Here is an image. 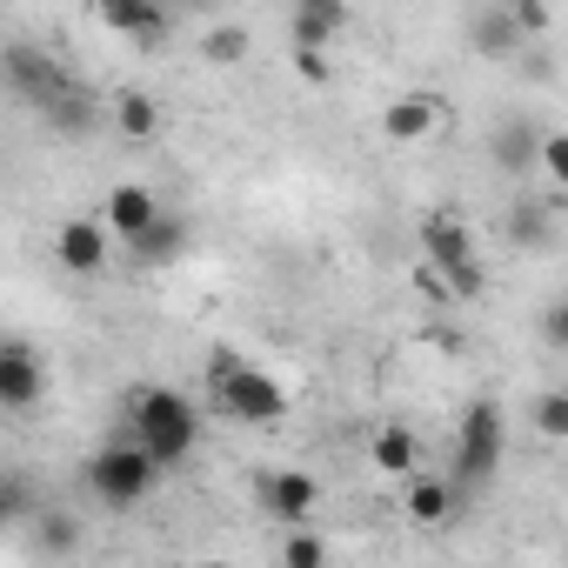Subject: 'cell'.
<instances>
[{
	"mask_svg": "<svg viewBox=\"0 0 568 568\" xmlns=\"http://www.w3.org/2000/svg\"><path fill=\"white\" fill-rule=\"evenodd\" d=\"M207 408L221 422H247V428H274L288 415V388L267 368H254L241 348H214L207 355Z\"/></svg>",
	"mask_w": 568,
	"mask_h": 568,
	"instance_id": "obj_1",
	"label": "cell"
},
{
	"mask_svg": "<svg viewBox=\"0 0 568 568\" xmlns=\"http://www.w3.org/2000/svg\"><path fill=\"white\" fill-rule=\"evenodd\" d=\"M128 435H134L161 468H181V462L194 455V442H201V408H194V395L148 382V388L128 395Z\"/></svg>",
	"mask_w": 568,
	"mask_h": 568,
	"instance_id": "obj_2",
	"label": "cell"
},
{
	"mask_svg": "<svg viewBox=\"0 0 568 568\" xmlns=\"http://www.w3.org/2000/svg\"><path fill=\"white\" fill-rule=\"evenodd\" d=\"M422 261L442 274V288H448V302H481L488 295V267H481V254H475V227H468V214L462 207H428L422 214Z\"/></svg>",
	"mask_w": 568,
	"mask_h": 568,
	"instance_id": "obj_3",
	"label": "cell"
},
{
	"mask_svg": "<svg viewBox=\"0 0 568 568\" xmlns=\"http://www.w3.org/2000/svg\"><path fill=\"white\" fill-rule=\"evenodd\" d=\"M161 462L134 442V435H121V442H108L94 462H88V488H94V501H108V508H141L154 488H161Z\"/></svg>",
	"mask_w": 568,
	"mask_h": 568,
	"instance_id": "obj_4",
	"label": "cell"
},
{
	"mask_svg": "<svg viewBox=\"0 0 568 568\" xmlns=\"http://www.w3.org/2000/svg\"><path fill=\"white\" fill-rule=\"evenodd\" d=\"M68 81H81L54 48H41V41H8L0 48V101H14V108H48Z\"/></svg>",
	"mask_w": 568,
	"mask_h": 568,
	"instance_id": "obj_5",
	"label": "cell"
},
{
	"mask_svg": "<svg viewBox=\"0 0 568 568\" xmlns=\"http://www.w3.org/2000/svg\"><path fill=\"white\" fill-rule=\"evenodd\" d=\"M501 448H508V428H501V408L495 402H475L468 415H462V435H455V495H468V488H481L495 468H501Z\"/></svg>",
	"mask_w": 568,
	"mask_h": 568,
	"instance_id": "obj_6",
	"label": "cell"
},
{
	"mask_svg": "<svg viewBox=\"0 0 568 568\" xmlns=\"http://www.w3.org/2000/svg\"><path fill=\"white\" fill-rule=\"evenodd\" d=\"M94 21H108L141 54H161L168 34H174V8H168V0H94Z\"/></svg>",
	"mask_w": 568,
	"mask_h": 568,
	"instance_id": "obj_7",
	"label": "cell"
},
{
	"mask_svg": "<svg viewBox=\"0 0 568 568\" xmlns=\"http://www.w3.org/2000/svg\"><path fill=\"white\" fill-rule=\"evenodd\" d=\"M315 501H322V488H315V475H302V468H254V508L267 515V521H308L315 515Z\"/></svg>",
	"mask_w": 568,
	"mask_h": 568,
	"instance_id": "obj_8",
	"label": "cell"
},
{
	"mask_svg": "<svg viewBox=\"0 0 568 568\" xmlns=\"http://www.w3.org/2000/svg\"><path fill=\"white\" fill-rule=\"evenodd\" d=\"M48 395V368L28 342H0V415H34Z\"/></svg>",
	"mask_w": 568,
	"mask_h": 568,
	"instance_id": "obj_9",
	"label": "cell"
},
{
	"mask_svg": "<svg viewBox=\"0 0 568 568\" xmlns=\"http://www.w3.org/2000/svg\"><path fill=\"white\" fill-rule=\"evenodd\" d=\"M121 247L134 254V267H174V261L194 247V221L174 214V207H154V221H148L134 241H121Z\"/></svg>",
	"mask_w": 568,
	"mask_h": 568,
	"instance_id": "obj_10",
	"label": "cell"
},
{
	"mask_svg": "<svg viewBox=\"0 0 568 568\" xmlns=\"http://www.w3.org/2000/svg\"><path fill=\"white\" fill-rule=\"evenodd\" d=\"M442 121H448L442 94H428V88H408V94H395V101L382 108V141H402V148H415V141H428Z\"/></svg>",
	"mask_w": 568,
	"mask_h": 568,
	"instance_id": "obj_11",
	"label": "cell"
},
{
	"mask_svg": "<svg viewBox=\"0 0 568 568\" xmlns=\"http://www.w3.org/2000/svg\"><path fill=\"white\" fill-rule=\"evenodd\" d=\"M555 207H561V194H515V207H508V241H515L521 254H548V247L561 241Z\"/></svg>",
	"mask_w": 568,
	"mask_h": 568,
	"instance_id": "obj_12",
	"label": "cell"
},
{
	"mask_svg": "<svg viewBox=\"0 0 568 568\" xmlns=\"http://www.w3.org/2000/svg\"><path fill=\"white\" fill-rule=\"evenodd\" d=\"M108 241H114V234H108L101 221L74 214V221H61V227H54V261H61L68 274H101V267H108V254H114Z\"/></svg>",
	"mask_w": 568,
	"mask_h": 568,
	"instance_id": "obj_13",
	"label": "cell"
},
{
	"mask_svg": "<svg viewBox=\"0 0 568 568\" xmlns=\"http://www.w3.org/2000/svg\"><path fill=\"white\" fill-rule=\"evenodd\" d=\"M402 508H408V521H422V528H442V521H455L462 495H455V481L408 468V475H402Z\"/></svg>",
	"mask_w": 568,
	"mask_h": 568,
	"instance_id": "obj_14",
	"label": "cell"
},
{
	"mask_svg": "<svg viewBox=\"0 0 568 568\" xmlns=\"http://www.w3.org/2000/svg\"><path fill=\"white\" fill-rule=\"evenodd\" d=\"M41 121H48L61 141H88V134H94V121H101V101H94V88H88V81H68V88L41 108Z\"/></svg>",
	"mask_w": 568,
	"mask_h": 568,
	"instance_id": "obj_15",
	"label": "cell"
},
{
	"mask_svg": "<svg viewBox=\"0 0 568 568\" xmlns=\"http://www.w3.org/2000/svg\"><path fill=\"white\" fill-rule=\"evenodd\" d=\"M81 541H88V521H81V515L34 501V515H28V548H34V555H74Z\"/></svg>",
	"mask_w": 568,
	"mask_h": 568,
	"instance_id": "obj_16",
	"label": "cell"
},
{
	"mask_svg": "<svg viewBox=\"0 0 568 568\" xmlns=\"http://www.w3.org/2000/svg\"><path fill=\"white\" fill-rule=\"evenodd\" d=\"M154 207H161V201H154V187L121 181V187H108V221H101V227H108L114 241H134V234L154 221Z\"/></svg>",
	"mask_w": 568,
	"mask_h": 568,
	"instance_id": "obj_17",
	"label": "cell"
},
{
	"mask_svg": "<svg viewBox=\"0 0 568 568\" xmlns=\"http://www.w3.org/2000/svg\"><path fill=\"white\" fill-rule=\"evenodd\" d=\"M468 41H475V54H481V61H515V54L528 48V34L515 28V14L501 8V0H495V8L475 21V34H468Z\"/></svg>",
	"mask_w": 568,
	"mask_h": 568,
	"instance_id": "obj_18",
	"label": "cell"
},
{
	"mask_svg": "<svg viewBox=\"0 0 568 568\" xmlns=\"http://www.w3.org/2000/svg\"><path fill=\"white\" fill-rule=\"evenodd\" d=\"M535 148H541V128H535V121H501L488 154H495V168H501V174H515V181H521V174L535 168Z\"/></svg>",
	"mask_w": 568,
	"mask_h": 568,
	"instance_id": "obj_19",
	"label": "cell"
},
{
	"mask_svg": "<svg viewBox=\"0 0 568 568\" xmlns=\"http://www.w3.org/2000/svg\"><path fill=\"white\" fill-rule=\"evenodd\" d=\"M114 128H121V141H154L161 134V108H154V94H141V88H121L114 94Z\"/></svg>",
	"mask_w": 568,
	"mask_h": 568,
	"instance_id": "obj_20",
	"label": "cell"
},
{
	"mask_svg": "<svg viewBox=\"0 0 568 568\" xmlns=\"http://www.w3.org/2000/svg\"><path fill=\"white\" fill-rule=\"evenodd\" d=\"M368 455H375V468H382V475H395V481H402L408 468H422V442H415V428H408V422H388V428L375 435V448H368Z\"/></svg>",
	"mask_w": 568,
	"mask_h": 568,
	"instance_id": "obj_21",
	"label": "cell"
},
{
	"mask_svg": "<svg viewBox=\"0 0 568 568\" xmlns=\"http://www.w3.org/2000/svg\"><path fill=\"white\" fill-rule=\"evenodd\" d=\"M201 54H207L214 68H241V61L254 54V34H247V28H234V21H221V28H207V34H201Z\"/></svg>",
	"mask_w": 568,
	"mask_h": 568,
	"instance_id": "obj_22",
	"label": "cell"
},
{
	"mask_svg": "<svg viewBox=\"0 0 568 568\" xmlns=\"http://www.w3.org/2000/svg\"><path fill=\"white\" fill-rule=\"evenodd\" d=\"M34 475H21V468H0V528H14V521H28L34 515Z\"/></svg>",
	"mask_w": 568,
	"mask_h": 568,
	"instance_id": "obj_23",
	"label": "cell"
},
{
	"mask_svg": "<svg viewBox=\"0 0 568 568\" xmlns=\"http://www.w3.org/2000/svg\"><path fill=\"white\" fill-rule=\"evenodd\" d=\"M528 408H535V428H541L548 442H561V435H568V395H561V388H541Z\"/></svg>",
	"mask_w": 568,
	"mask_h": 568,
	"instance_id": "obj_24",
	"label": "cell"
},
{
	"mask_svg": "<svg viewBox=\"0 0 568 568\" xmlns=\"http://www.w3.org/2000/svg\"><path fill=\"white\" fill-rule=\"evenodd\" d=\"M281 561H288V568H315V561H328V541L302 535V521H295V535L281 541Z\"/></svg>",
	"mask_w": 568,
	"mask_h": 568,
	"instance_id": "obj_25",
	"label": "cell"
},
{
	"mask_svg": "<svg viewBox=\"0 0 568 568\" xmlns=\"http://www.w3.org/2000/svg\"><path fill=\"white\" fill-rule=\"evenodd\" d=\"M541 342H548V348H568V302H561V295L541 308Z\"/></svg>",
	"mask_w": 568,
	"mask_h": 568,
	"instance_id": "obj_26",
	"label": "cell"
},
{
	"mask_svg": "<svg viewBox=\"0 0 568 568\" xmlns=\"http://www.w3.org/2000/svg\"><path fill=\"white\" fill-rule=\"evenodd\" d=\"M295 8H308V14H322V21H335V28L355 21V0H295Z\"/></svg>",
	"mask_w": 568,
	"mask_h": 568,
	"instance_id": "obj_27",
	"label": "cell"
},
{
	"mask_svg": "<svg viewBox=\"0 0 568 568\" xmlns=\"http://www.w3.org/2000/svg\"><path fill=\"white\" fill-rule=\"evenodd\" d=\"M295 68H302V74H308L315 88H328V61H322L315 48H295Z\"/></svg>",
	"mask_w": 568,
	"mask_h": 568,
	"instance_id": "obj_28",
	"label": "cell"
},
{
	"mask_svg": "<svg viewBox=\"0 0 568 568\" xmlns=\"http://www.w3.org/2000/svg\"><path fill=\"white\" fill-rule=\"evenodd\" d=\"M168 8H174V14H214L221 0H168Z\"/></svg>",
	"mask_w": 568,
	"mask_h": 568,
	"instance_id": "obj_29",
	"label": "cell"
}]
</instances>
